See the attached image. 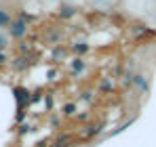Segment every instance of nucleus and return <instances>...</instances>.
Here are the masks:
<instances>
[{
	"instance_id": "8",
	"label": "nucleus",
	"mask_w": 156,
	"mask_h": 147,
	"mask_svg": "<svg viewBox=\"0 0 156 147\" xmlns=\"http://www.w3.org/2000/svg\"><path fill=\"white\" fill-rule=\"evenodd\" d=\"M133 82H135V86H139L141 91H146V88H148V82H146V78H144V76H135V80H133Z\"/></svg>"
},
{
	"instance_id": "4",
	"label": "nucleus",
	"mask_w": 156,
	"mask_h": 147,
	"mask_svg": "<svg viewBox=\"0 0 156 147\" xmlns=\"http://www.w3.org/2000/svg\"><path fill=\"white\" fill-rule=\"evenodd\" d=\"M53 147H74L72 145V139H70V135H61L57 141H55V145Z\"/></svg>"
},
{
	"instance_id": "11",
	"label": "nucleus",
	"mask_w": 156,
	"mask_h": 147,
	"mask_svg": "<svg viewBox=\"0 0 156 147\" xmlns=\"http://www.w3.org/2000/svg\"><path fill=\"white\" fill-rule=\"evenodd\" d=\"M6 44H9V38H6V36L2 34V29H0V49H4Z\"/></svg>"
},
{
	"instance_id": "9",
	"label": "nucleus",
	"mask_w": 156,
	"mask_h": 147,
	"mask_svg": "<svg viewBox=\"0 0 156 147\" xmlns=\"http://www.w3.org/2000/svg\"><path fill=\"white\" fill-rule=\"evenodd\" d=\"M63 114H68V116H74V114H76V105H74V103H68V105H63Z\"/></svg>"
},
{
	"instance_id": "7",
	"label": "nucleus",
	"mask_w": 156,
	"mask_h": 147,
	"mask_svg": "<svg viewBox=\"0 0 156 147\" xmlns=\"http://www.w3.org/2000/svg\"><path fill=\"white\" fill-rule=\"evenodd\" d=\"M72 50H74V53H78V55H82V53H89V44H84V42H76V44L72 46Z\"/></svg>"
},
{
	"instance_id": "10",
	"label": "nucleus",
	"mask_w": 156,
	"mask_h": 147,
	"mask_svg": "<svg viewBox=\"0 0 156 147\" xmlns=\"http://www.w3.org/2000/svg\"><path fill=\"white\" fill-rule=\"evenodd\" d=\"M72 15H74L72 6H61V17H72Z\"/></svg>"
},
{
	"instance_id": "2",
	"label": "nucleus",
	"mask_w": 156,
	"mask_h": 147,
	"mask_svg": "<svg viewBox=\"0 0 156 147\" xmlns=\"http://www.w3.org/2000/svg\"><path fill=\"white\" fill-rule=\"evenodd\" d=\"M9 29H11V36L19 40V38H23V36L27 34V21H26V19H21V17H17V19L11 21Z\"/></svg>"
},
{
	"instance_id": "6",
	"label": "nucleus",
	"mask_w": 156,
	"mask_h": 147,
	"mask_svg": "<svg viewBox=\"0 0 156 147\" xmlns=\"http://www.w3.org/2000/svg\"><path fill=\"white\" fill-rule=\"evenodd\" d=\"M84 67H87V63H84L82 59H74V61H72V72L78 74V72H82Z\"/></svg>"
},
{
	"instance_id": "12",
	"label": "nucleus",
	"mask_w": 156,
	"mask_h": 147,
	"mask_svg": "<svg viewBox=\"0 0 156 147\" xmlns=\"http://www.w3.org/2000/svg\"><path fill=\"white\" fill-rule=\"evenodd\" d=\"M9 61V57H6V53H4V49H0V65H4Z\"/></svg>"
},
{
	"instance_id": "3",
	"label": "nucleus",
	"mask_w": 156,
	"mask_h": 147,
	"mask_svg": "<svg viewBox=\"0 0 156 147\" xmlns=\"http://www.w3.org/2000/svg\"><path fill=\"white\" fill-rule=\"evenodd\" d=\"M13 21V17H11V13H9V9H0V29H4V27H9Z\"/></svg>"
},
{
	"instance_id": "5",
	"label": "nucleus",
	"mask_w": 156,
	"mask_h": 147,
	"mask_svg": "<svg viewBox=\"0 0 156 147\" xmlns=\"http://www.w3.org/2000/svg\"><path fill=\"white\" fill-rule=\"evenodd\" d=\"M26 67H30V61L26 57H17L15 59V70H26Z\"/></svg>"
},
{
	"instance_id": "1",
	"label": "nucleus",
	"mask_w": 156,
	"mask_h": 147,
	"mask_svg": "<svg viewBox=\"0 0 156 147\" xmlns=\"http://www.w3.org/2000/svg\"><path fill=\"white\" fill-rule=\"evenodd\" d=\"M15 99H17V107H19V116H17V120H21L23 118V114H26V109H27V105L32 103V93L27 91V88H23V86H17L15 91Z\"/></svg>"
}]
</instances>
